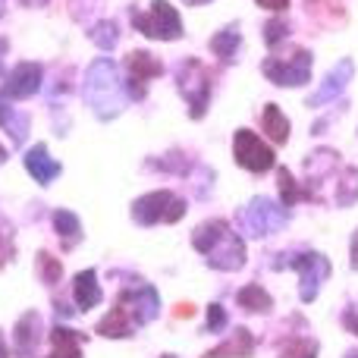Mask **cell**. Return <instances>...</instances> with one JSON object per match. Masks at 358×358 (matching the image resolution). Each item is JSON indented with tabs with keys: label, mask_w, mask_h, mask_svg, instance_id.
Wrapping results in <instances>:
<instances>
[{
	"label": "cell",
	"mask_w": 358,
	"mask_h": 358,
	"mask_svg": "<svg viewBox=\"0 0 358 358\" xmlns=\"http://www.w3.org/2000/svg\"><path fill=\"white\" fill-rule=\"evenodd\" d=\"M192 245L204 255L210 267L217 271H239L245 264V245L242 239L229 229L227 220H210V223H201L192 236Z\"/></svg>",
	"instance_id": "obj_1"
},
{
	"label": "cell",
	"mask_w": 358,
	"mask_h": 358,
	"mask_svg": "<svg viewBox=\"0 0 358 358\" xmlns=\"http://www.w3.org/2000/svg\"><path fill=\"white\" fill-rule=\"evenodd\" d=\"M82 94H85V101L92 104V110L98 113L101 120L117 117V113L126 107V88L120 85L117 63L107 60V57L94 60L92 66H88V73H85Z\"/></svg>",
	"instance_id": "obj_2"
},
{
	"label": "cell",
	"mask_w": 358,
	"mask_h": 358,
	"mask_svg": "<svg viewBox=\"0 0 358 358\" xmlns=\"http://www.w3.org/2000/svg\"><path fill=\"white\" fill-rule=\"evenodd\" d=\"M129 19H132V25H136L142 35H148V38L173 41V38L182 35V19H179V13L167 3V0H155L148 13H142V10H136V6H132Z\"/></svg>",
	"instance_id": "obj_3"
},
{
	"label": "cell",
	"mask_w": 358,
	"mask_h": 358,
	"mask_svg": "<svg viewBox=\"0 0 358 358\" xmlns=\"http://www.w3.org/2000/svg\"><path fill=\"white\" fill-rule=\"evenodd\" d=\"M185 214V201L173 192H148L138 201H132V217L142 227H155V223H176Z\"/></svg>",
	"instance_id": "obj_4"
},
{
	"label": "cell",
	"mask_w": 358,
	"mask_h": 358,
	"mask_svg": "<svg viewBox=\"0 0 358 358\" xmlns=\"http://www.w3.org/2000/svg\"><path fill=\"white\" fill-rule=\"evenodd\" d=\"M261 73L273 82V85H305L311 79V54L305 48H292L289 57H267L261 63Z\"/></svg>",
	"instance_id": "obj_5"
},
{
	"label": "cell",
	"mask_w": 358,
	"mask_h": 358,
	"mask_svg": "<svg viewBox=\"0 0 358 358\" xmlns=\"http://www.w3.org/2000/svg\"><path fill=\"white\" fill-rule=\"evenodd\" d=\"M283 258V255H280ZM273 267H292L302 277V302H315L321 283L330 277V261L317 252H305V255H286L283 261H273Z\"/></svg>",
	"instance_id": "obj_6"
},
{
	"label": "cell",
	"mask_w": 358,
	"mask_h": 358,
	"mask_svg": "<svg viewBox=\"0 0 358 358\" xmlns=\"http://www.w3.org/2000/svg\"><path fill=\"white\" fill-rule=\"evenodd\" d=\"M176 79H179V92H182V98L189 101L192 120H201L204 107H208V98H210L208 69H204L198 60H185V63H179Z\"/></svg>",
	"instance_id": "obj_7"
},
{
	"label": "cell",
	"mask_w": 358,
	"mask_h": 358,
	"mask_svg": "<svg viewBox=\"0 0 358 358\" xmlns=\"http://www.w3.org/2000/svg\"><path fill=\"white\" fill-rule=\"evenodd\" d=\"M233 155H236V164L252 173H267L273 167V151L255 136L252 129H239L233 138Z\"/></svg>",
	"instance_id": "obj_8"
},
{
	"label": "cell",
	"mask_w": 358,
	"mask_h": 358,
	"mask_svg": "<svg viewBox=\"0 0 358 358\" xmlns=\"http://www.w3.org/2000/svg\"><path fill=\"white\" fill-rule=\"evenodd\" d=\"M117 305H123L126 315L132 317V324H136V327H145V324H151L157 317L161 296H157L155 286L138 283V286H129V289H123V296H120Z\"/></svg>",
	"instance_id": "obj_9"
},
{
	"label": "cell",
	"mask_w": 358,
	"mask_h": 358,
	"mask_svg": "<svg viewBox=\"0 0 358 358\" xmlns=\"http://www.w3.org/2000/svg\"><path fill=\"white\" fill-rule=\"evenodd\" d=\"M242 220H245V229L252 236H271V233H277V229L283 227L286 217H283V210L271 201V198H255V201L245 208Z\"/></svg>",
	"instance_id": "obj_10"
},
{
	"label": "cell",
	"mask_w": 358,
	"mask_h": 358,
	"mask_svg": "<svg viewBox=\"0 0 358 358\" xmlns=\"http://www.w3.org/2000/svg\"><path fill=\"white\" fill-rule=\"evenodd\" d=\"M126 69H129V85H126V94L132 98H145V82L148 79H157L164 73V63L157 57H151L148 50H132L126 57Z\"/></svg>",
	"instance_id": "obj_11"
},
{
	"label": "cell",
	"mask_w": 358,
	"mask_h": 358,
	"mask_svg": "<svg viewBox=\"0 0 358 358\" xmlns=\"http://www.w3.org/2000/svg\"><path fill=\"white\" fill-rule=\"evenodd\" d=\"M38 88H41V66L38 63H19V66H13L6 73L3 98L22 101V98H31Z\"/></svg>",
	"instance_id": "obj_12"
},
{
	"label": "cell",
	"mask_w": 358,
	"mask_h": 358,
	"mask_svg": "<svg viewBox=\"0 0 358 358\" xmlns=\"http://www.w3.org/2000/svg\"><path fill=\"white\" fill-rule=\"evenodd\" d=\"M349 79H352V60L346 57V60H340L334 69H330V76L324 79V85L317 88L315 94H311L308 104H311V107H321V104H327V101L340 98V92L349 85Z\"/></svg>",
	"instance_id": "obj_13"
},
{
	"label": "cell",
	"mask_w": 358,
	"mask_h": 358,
	"mask_svg": "<svg viewBox=\"0 0 358 358\" xmlns=\"http://www.w3.org/2000/svg\"><path fill=\"white\" fill-rule=\"evenodd\" d=\"M38 340H41V317H38V311H25L13 330V349L19 358H29L35 352Z\"/></svg>",
	"instance_id": "obj_14"
},
{
	"label": "cell",
	"mask_w": 358,
	"mask_h": 358,
	"mask_svg": "<svg viewBox=\"0 0 358 358\" xmlns=\"http://www.w3.org/2000/svg\"><path fill=\"white\" fill-rule=\"evenodd\" d=\"M25 170L31 173V179L41 185H50L57 176H60V164L48 155L44 145H35L31 151H25Z\"/></svg>",
	"instance_id": "obj_15"
},
{
	"label": "cell",
	"mask_w": 358,
	"mask_h": 358,
	"mask_svg": "<svg viewBox=\"0 0 358 358\" xmlns=\"http://www.w3.org/2000/svg\"><path fill=\"white\" fill-rule=\"evenodd\" d=\"M255 352V336L245 327H236L233 336L227 343H220L217 349H210L204 358H248Z\"/></svg>",
	"instance_id": "obj_16"
},
{
	"label": "cell",
	"mask_w": 358,
	"mask_h": 358,
	"mask_svg": "<svg viewBox=\"0 0 358 358\" xmlns=\"http://www.w3.org/2000/svg\"><path fill=\"white\" fill-rule=\"evenodd\" d=\"M73 296H76V305H79L82 311H88V308H94V305H101L104 292H101V286H98V273H94V271L76 273Z\"/></svg>",
	"instance_id": "obj_17"
},
{
	"label": "cell",
	"mask_w": 358,
	"mask_h": 358,
	"mask_svg": "<svg viewBox=\"0 0 358 358\" xmlns=\"http://www.w3.org/2000/svg\"><path fill=\"white\" fill-rule=\"evenodd\" d=\"M50 343H54V355H48V358H82V343H85V336L69 327H54Z\"/></svg>",
	"instance_id": "obj_18"
},
{
	"label": "cell",
	"mask_w": 358,
	"mask_h": 358,
	"mask_svg": "<svg viewBox=\"0 0 358 358\" xmlns=\"http://www.w3.org/2000/svg\"><path fill=\"white\" fill-rule=\"evenodd\" d=\"M132 330H136V324H132V317L126 315L123 305L110 308L104 321L98 324V334H101V336H110V340H123V336H132Z\"/></svg>",
	"instance_id": "obj_19"
},
{
	"label": "cell",
	"mask_w": 358,
	"mask_h": 358,
	"mask_svg": "<svg viewBox=\"0 0 358 358\" xmlns=\"http://www.w3.org/2000/svg\"><path fill=\"white\" fill-rule=\"evenodd\" d=\"M261 126H264V132L271 136V142H277V145H286V142H289V120L283 117V110H280L277 104H267V107H264Z\"/></svg>",
	"instance_id": "obj_20"
},
{
	"label": "cell",
	"mask_w": 358,
	"mask_h": 358,
	"mask_svg": "<svg viewBox=\"0 0 358 358\" xmlns=\"http://www.w3.org/2000/svg\"><path fill=\"white\" fill-rule=\"evenodd\" d=\"M0 129H6L13 136V145H22L25 142V132H29V120L19 117L16 110H13L10 104H6V98L0 94Z\"/></svg>",
	"instance_id": "obj_21"
},
{
	"label": "cell",
	"mask_w": 358,
	"mask_h": 358,
	"mask_svg": "<svg viewBox=\"0 0 358 358\" xmlns=\"http://www.w3.org/2000/svg\"><path fill=\"white\" fill-rule=\"evenodd\" d=\"M236 302H239V308H245V311H271L273 308V299L267 296L258 283L242 286L239 296H236Z\"/></svg>",
	"instance_id": "obj_22"
},
{
	"label": "cell",
	"mask_w": 358,
	"mask_h": 358,
	"mask_svg": "<svg viewBox=\"0 0 358 358\" xmlns=\"http://www.w3.org/2000/svg\"><path fill=\"white\" fill-rule=\"evenodd\" d=\"M54 229L63 236V239H66V245H73V242L82 236V223H79V217H76L73 210H66V208L54 210Z\"/></svg>",
	"instance_id": "obj_23"
},
{
	"label": "cell",
	"mask_w": 358,
	"mask_h": 358,
	"mask_svg": "<svg viewBox=\"0 0 358 358\" xmlns=\"http://www.w3.org/2000/svg\"><path fill=\"white\" fill-rule=\"evenodd\" d=\"M236 48H239V31H236V25H233V29H223V31H217V35L210 38V50H214V54L220 57L223 63H229V60H233Z\"/></svg>",
	"instance_id": "obj_24"
},
{
	"label": "cell",
	"mask_w": 358,
	"mask_h": 358,
	"mask_svg": "<svg viewBox=\"0 0 358 358\" xmlns=\"http://www.w3.org/2000/svg\"><path fill=\"white\" fill-rule=\"evenodd\" d=\"M280 198H283V204H296L299 198H308V189H296V179L286 167L280 170Z\"/></svg>",
	"instance_id": "obj_25"
},
{
	"label": "cell",
	"mask_w": 358,
	"mask_h": 358,
	"mask_svg": "<svg viewBox=\"0 0 358 358\" xmlns=\"http://www.w3.org/2000/svg\"><path fill=\"white\" fill-rule=\"evenodd\" d=\"M60 273H63V267H60V261H57L54 255L38 252V277H41L44 283H57Z\"/></svg>",
	"instance_id": "obj_26"
},
{
	"label": "cell",
	"mask_w": 358,
	"mask_h": 358,
	"mask_svg": "<svg viewBox=\"0 0 358 358\" xmlns=\"http://www.w3.org/2000/svg\"><path fill=\"white\" fill-rule=\"evenodd\" d=\"M88 35H92V41L98 44V48H104V50H110V48H117V25L113 22H98L94 25L92 31H88Z\"/></svg>",
	"instance_id": "obj_27"
},
{
	"label": "cell",
	"mask_w": 358,
	"mask_h": 358,
	"mask_svg": "<svg viewBox=\"0 0 358 358\" xmlns=\"http://www.w3.org/2000/svg\"><path fill=\"white\" fill-rule=\"evenodd\" d=\"M317 346L311 340H305V336H299V340H289L283 346V352H280V358H315Z\"/></svg>",
	"instance_id": "obj_28"
},
{
	"label": "cell",
	"mask_w": 358,
	"mask_h": 358,
	"mask_svg": "<svg viewBox=\"0 0 358 358\" xmlns=\"http://www.w3.org/2000/svg\"><path fill=\"white\" fill-rule=\"evenodd\" d=\"M223 327H227V311H223V305H208V321H204V330H208V334H220Z\"/></svg>",
	"instance_id": "obj_29"
},
{
	"label": "cell",
	"mask_w": 358,
	"mask_h": 358,
	"mask_svg": "<svg viewBox=\"0 0 358 358\" xmlns=\"http://www.w3.org/2000/svg\"><path fill=\"white\" fill-rule=\"evenodd\" d=\"M264 31H267V35H264V41L273 48V44H277L280 38L286 35V22H280V19H271V22L264 25Z\"/></svg>",
	"instance_id": "obj_30"
},
{
	"label": "cell",
	"mask_w": 358,
	"mask_h": 358,
	"mask_svg": "<svg viewBox=\"0 0 358 358\" xmlns=\"http://www.w3.org/2000/svg\"><path fill=\"white\" fill-rule=\"evenodd\" d=\"M343 324H346V327H349V330H352V334L358 336V311H355V308L343 315Z\"/></svg>",
	"instance_id": "obj_31"
},
{
	"label": "cell",
	"mask_w": 358,
	"mask_h": 358,
	"mask_svg": "<svg viewBox=\"0 0 358 358\" xmlns=\"http://www.w3.org/2000/svg\"><path fill=\"white\" fill-rule=\"evenodd\" d=\"M261 6H267V10H286L289 6V0H258Z\"/></svg>",
	"instance_id": "obj_32"
},
{
	"label": "cell",
	"mask_w": 358,
	"mask_h": 358,
	"mask_svg": "<svg viewBox=\"0 0 358 358\" xmlns=\"http://www.w3.org/2000/svg\"><path fill=\"white\" fill-rule=\"evenodd\" d=\"M176 317H192V305H179V308H176Z\"/></svg>",
	"instance_id": "obj_33"
},
{
	"label": "cell",
	"mask_w": 358,
	"mask_h": 358,
	"mask_svg": "<svg viewBox=\"0 0 358 358\" xmlns=\"http://www.w3.org/2000/svg\"><path fill=\"white\" fill-rule=\"evenodd\" d=\"M352 267L358 271V233H355V239H352Z\"/></svg>",
	"instance_id": "obj_34"
},
{
	"label": "cell",
	"mask_w": 358,
	"mask_h": 358,
	"mask_svg": "<svg viewBox=\"0 0 358 358\" xmlns=\"http://www.w3.org/2000/svg\"><path fill=\"white\" fill-rule=\"evenodd\" d=\"M19 3H25V6H44L48 0H19Z\"/></svg>",
	"instance_id": "obj_35"
},
{
	"label": "cell",
	"mask_w": 358,
	"mask_h": 358,
	"mask_svg": "<svg viewBox=\"0 0 358 358\" xmlns=\"http://www.w3.org/2000/svg\"><path fill=\"white\" fill-rule=\"evenodd\" d=\"M3 54H6V41L0 38V57H3ZM0 69H3V60H0Z\"/></svg>",
	"instance_id": "obj_36"
},
{
	"label": "cell",
	"mask_w": 358,
	"mask_h": 358,
	"mask_svg": "<svg viewBox=\"0 0 358 358\" xmlns=\"http://www.w3.org/2000/svg\"><path fill=\"white\" fill-rule=\"evenodd\" d=\"M6 255H10V252H6V248H3V239H0V264H3V258H6Z\"/></svg>",
	"instance_id": "obj_37"
},
{
	"label": "cell",
	"mask_w": 358,
	"mask_h": 358,
	"mask_svg": "<svg viewBox=\"0 0 358 358\" xmlns=\"http://www.w3.org/2000/svg\"><path fill=\"white\" fill-rule=\"evenodd\" d=\"M0 358H6V343H3V336H0Z\"/></svg>",
	"instance_id": "obj_38"
},
{
	"label": "cell",
	"mask_w": 358,
	"mask_h": 358,
	"mask_svg": "<svg viewBox=\"0 0 358 358\" xmlns=\"http://www.w3.org/2000/svg\"><path fill=\"white\" fill-rule=\"evenodd\" d=\"M189 6H198V3H208V0H185Z\"/></svg>",
	"instance_id": "obj_39"
},
{
	"label": "cell",
	"mask_w": 358,
	"mask_h": 358,
	"mask_svg": "<svg viewBox=\"0 0 358 358\" xmlns=\"http://www.w3.org/2000/svg\"><path fill=\"white\" fill-rule=\"evenodd\" d=\"M3 157H6V148H3V145H0V161H3Z\"/></svg>",
	"instance_id": "obj_40"
},
{
	"label": "cell",
	"mask_w": 358,
	"mask_h": 358,
	"mask_svg": "<svg viewBox=\"0 0 358 358\" xmlns=\"http://www.w3.org/2000/svg\"><path fill=\"white\" fill-rule=\"evenodd\" d=\"M346 358H358V352H349V355H346Z\"/></svg>",
	"instance_id": "obj_41"
},
{
	"label": "cell",
	"mask_w": 358,
	"mask_h": 358,
	"mask_svg": "<svg viewBox=\"0 0 358 358\" xmlns=\"http://www.w3.org/2000/svg\"><path fill=\"white\" fill-rule=\"evenodd\" d=\"M0 16H3V0H0Z\"/></svg>",
	"instance_id": "obj_42"
},
{
	"label": "cell",
	"mask_w": 358,
	"mask_h": 358,
	"mask_svg": "<svg viewBox=\"0 0 358 358\" xmlns=\"http://www.w3.org/2000/svg\"><path fill=\"white\" fill-rule=\"evenodd\" d=\"M161 358H176V355H161Z\"/></svg>",
	"instance_id": "obj_43"
}]
</instances>
